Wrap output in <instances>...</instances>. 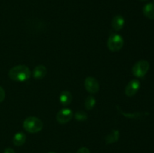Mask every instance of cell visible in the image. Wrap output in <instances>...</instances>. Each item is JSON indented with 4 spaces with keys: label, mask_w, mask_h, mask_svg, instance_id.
Here are the masks:
<instances>
[{
    "label": "cell",
    "mask_w": 154,
    "mask_h": 153,
    "mask_svg": "<svg viewBox=\"0 0 154 153\" xmlns=\"http://www.w3.org/2000/svg\"><path fill=\"white\" fill-rule=\"evenodd\" d=\"M31 70L26 65L20 64L13 67L8 72L11 80L16 82H23L29 80L31 76Z\"/></svg>",
    "instance_id": "6da1fadb"
},
{
    "label": "cell",
    "mask_w": 154,
    "mask_h": 153,
    "mask_svg": "<svg viewBox=\"0 0 154 153\" xmlns=\"http://www.w3.org/2000/svg\"><path fill=\"white\" fill-rule=\"evenodd\" d=\"M23 128L29 133L35 134L41 131L43 128V122L35 116L27 117L23 123Z\"/></svg>",
    "instance_id": "7a4b0ae2"
},
{
    "label": "cell",
    "mask_w": 154,
    "mask_h": 153,
    "mask_svg": "<svg viewBox=\"0 0 154 153\" xmlns=\"http://www.w3.org/2000/svg\"><path fill=\"white\" fill-rule=\"evenodd\" d=\"M124 44V40L123 37L117 33L111 34L108 38L107 45L111 52H117L123 48Z\"/></svg>",
    "instance_id": "3957f363"
},
{
    "label": "cell",
    "mask_w": 154,
    "mask_h": 153,
    "mask_svg": "<svg viewBox=\"0 0 154 153\" xmlns=\"http://www.w3.org/2000/svg\"><path fill=\"white\" fill-rule=\"evenodd\" d=\"M149 69H150V63L146 60H140L134 64L132 71L134 76L141 78L145 76Z\"/></svg>",
    "instance_id": "277c9868"
},
{
    "label": "cell",
    "mask_w": 154,
    "mask_h": 153,
    "mask_svg": "<svg viewBox=\"0 0 154 153\" xmlns=\"http://www.w3.org/2000/svg\"><path fill=\"white\" fill-rule=\"evenodd\" d=\"M73 111L69 108H63L57 114V121L60 124H66L69 122L73 117Z\"/></svg>",
    "instance_id": "5b68a950"
},
{
    "label": "cell",
    "mask_w": 154,
    "mask_h": 153,
    "mask_svg": "<svg viewBox=\"0 0 154 153\" xmlns=\"http://www.w3.org/2000/svg\"><path fill=\"white\" fill-rule=\"evenodd\" d=\"M84 87L88 92L95 94L99 90V81L93 76H87L84 80Z\"/></svg>",
    "instance_id": "8992f818"
},
{
    "label": "cell",
    "mask_w": 154,
    "mask_h": 153,
    "mask_svg": "<svg viewBox=\"0 0 154 153\" xmlns=\"http://www.w3.org/2000/svg\"><path fill=\"white\" fill-rule=\"evenodd\" d=\"M140 86H141V83H140L139 80H132L129 81V83L126 86L125 94L128 97H132V96H134L138 92L140 88Z\"/></svg>",
    "instance_id": "52a82bcc"
},
{
    "label": "cell",
    "mask_w": 154,
    "mask_h": 153,
    "mask_svg": "<svg viewBox=\"0 0 154 153\" xmlns=\"http://www.w3.org/2000/svg\"><path fill=\"white\" fill-rule=\"evenodd\" d=\"M125 24V20L122 15H116L113 17L111 21V26L115 31H120L123 28Z\"/></svg>",
    "instance_id": "ba28073f"
},
{
    "label": "cell",
    "mask_w": 154,
    "mask_h": 153,
    "mask_svg": "<svg viewBox=\"0 0 154 153\" xmlns=\"http://www.w3.org/2000/svg\"><path fill=\"white\" fill-rule=\"evenodd\" d=\"M47 72H48L47 68L45 65H43V64H39V65L36 66L34 68V70H33V77L37 80L43 79L47 75Z\"/></svg>",
    "instance_id": "9c48e42d"
},
{
    "label": "cell",
    "mask_w": 154,
    "mask_h": 153,
    "mask_svg": "<svg viewBox=\"0 0 154 153\" xmlns=\"http://www.w3.org/2000/svg\"><path fill=\"white\" fill-rule=\"evenodd\" d=\"M60 101L63 106H68L70 104L72 101V93L69 91L62 92L60 95Z\"/></svg>",
    "instance_id": "30bf717a"
},
{
    "label": "cell",
    "mask_w": 154,
    "mask_h": 153,
    "mask_svg": "<svg viewBox=\"0 0 154 153\" xmlns=\"http://www.w3.org/2000/svg\"><path fill=\"white\" fill-rule=\"evenodd\" d=\"M26 140V136L23 132H18L15 134L13 137V143L16 146H21L23 145Z\"/></svg>",
    "instance_id": "8fae6325"
},
{
    "label": "cell",
    "mask_w": 154,
    "mask_h": 153,
    "mask_svg": "<svg viewBox=\"0 0 154 153\" xmlns=\"http://www.w3.org/2000/svg\"><path fill=\"white\" fill-rule=\"evenodd\" d=\"M119 137H120V131L118 130H113L105 137V142L107 144L114 143V142H117Z\"/></svg>",
    "instance_id": "7c38bea8"
},
{
    "label": "cell",
    "mask_w": 154,
    "mask_h": 153,
    "mask_svg": "<svg viewBox=\"0 0 154 153\" xmlns=\"http://www.w3.org/2000/svg\"><path fill=\"white\" fill-rule=\"evenodd\" d=\"M143 13L148 19L154 20V3H148L143 8Z\"/></svg>",
    "instance_id": "4fadbf2b"
},
{
    "label": "cell",
    "mask_w": 154,
    "mask_h": 153,
    "mask_svg": "<svg viewBox=\"0 0 154 153\" xmlns=\"http://www.w3.org/2000/svg\"><path fill=\"white\" fill-rule=\"evenodd\" d=\"M96 98H95L93 95H89L88 97L86 98L85 102H84V106H85L86 110H92L94 107L95 105H96Z\"/></svg>",
    "instance_id": "5bb4252c"
},
{
    "label": "cell",
    "mask_w": 154,
    "mask_h": 153,
    "mask_svg": "<svg viewBox=\"0 0 154 153\" xmlns=\"http://www.w3.org/2000/svg\"><path fill=\"white\" fill-rule=\"evenodd\" d=\"M117 110H118L119 112H120V113L123 116L127 117V118H141V117L144 116V113H142V112H134V113L125 112H123V111L122 110L120 109L118 106H117Z\"/></svg>",
    "instance_id": "9a60e30c"
},
{
    "label": "cell",
    "mask_w": 154,
    "mask_h": 153,
    "mask_svg": "<svg viewBox=\"0 0 154 153\" xmlns=\"http://www.w3.org/2000/svg\"><path fill=\"white\" fill-rule=\"evenodd\" d=\"M74 116H75V119L80 122L86 121L87 119V118H88V115L87 114V112L82 110L77 111L75 113V115H74Z\"/></svg>",
    "instance_id": "2e32d148"
},
{
    "label": "cell",
    "mask_w": 154,
    "mask_h": 153,
    "mask_svg": "<svg viewBox=\"0 0 154 153\" xmlns=\"http://www.w3.org/2000/svg\"><path fill=\"white\" fill-rule=\"evenodd\" d=\"M5 98V92L2 87L0 86V102H2Z\"/></svg>",
    "instance_id": "e0dca14e"
},
{
    "label": "cell",
    "mask_w": 154,
    "mask_h": 153,
    "mask_svg": "<svg viewBox=\"0 0 154 153\" xmlns=\"http://www.w3.org/2000/svg\"><path fill=\"white\" fill-rule=\"evenodd\" d=\"M77 153H90V152L87 147H81L77 151Z\"/></svg>",
    "instance_id": "ac0fdd59"
},
{
    "label": "cell",
    "mask_w": 154,
    "mask_h": 153,
    "mask_svg": "<svg viewBox=\"0 0 154 153\" xmlns=\"http://www.w3.org/2000/svg\"><path fill=\"white\" fill-rule=\"evenodd\" d=\"M4 153H15V152L14 150L11 148H6L5 149Z\"/></svg>",
    "instance_id": "d6986e66"
},
{
    "label": "cell",
    "mask_w": 154,
    "mask_h": 153,
    "mask_svg": "<svg viewBox=\"0 0 154 153\" xmlns=\"http://www.w3.org/2000/svg\"><path fill=\"white\" fill-rule=\"evenodd\" d=\"M140 1H141V2H146V1H147V0H140Z\"/></svg>",
    "instance_id": "ffe728a7"
},
{
    "label": "cell",
    "mask_w": 154,
    "mask_h": 153,
    "mask_svg": "<svg viewBox=\"0 0 154 153\" xmlns=\"http://www.w3.org/2000/svg\"><path fill=\"white\" fill-rule=\"evenodd\" d=\"M48 153H56V152H48Z\"/></svg>",
    "instance_id": "44dd1931"
},
{
    "label": "cell",
    "mask_w": 154,
    "mask_h": 153,
    "mask_svg": "<svg viewBox=\"0 0 154 153\" xmlns=\"http://www.w3.org/2000/svg\"><path fill=\"white\" fill-rule=\"evenodd\" d=\"M153 1H154V0H153Z\"/></svg>",
    "instance_id": "7402d4cb"
}]
</instances>
